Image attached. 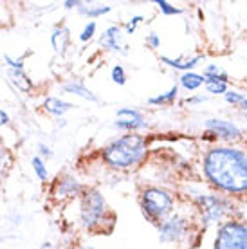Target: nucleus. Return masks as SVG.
Returning <instances> with one entry per match:
<instances>
[{
    "label": "nucleus",
    "mask_w": 247,
    "mask_h": 249,
    "mask_svg": "<svg viewBox=\"0 0 247 249\" xmlns=\"http://www.w3.org/2000/svg\"><path fill=\"white\" fill-rule=\"evenodd\" d=\"M213 249H247V224L236 218L218 226Z\"/></svg>",
    "instance_id": "6"
},
{
    "label": "nucleus",
    "mask_w": 247,
    "mask_h": 249,
    "mask_svg": "<svg viewBox=\"0 0 247 249\" xmlns=\"http://www.w3.org/2000/svg\"><path fill=\"white\" fill-rule=\"evenodd\" d=\"M76 249H98V248H92V246H80V248H76Z\"/></svg>",
    "instance_id": "36"
},
{
    "label": "nucleus",
    "mask_w": 247,
    "mask_h": 249,
    "mask_svg": "<svg viewBox=\"0 0 247 249\" xmlns=\"http://www.w3.org/2000/svg\"><path fill=\"white\" fill-rule=\"evenodd\" d=\"M206 101H208V96L202 94V96H192V98H188L186 103L188 105H200V103H206Z\"/></svg>",
    "instance_id": "29"
},
{
    "label": "nucleus",
    "mask_w": 247,
    "mask_h": 249,
    "mask_svg": "<svg viewBox=\"0 0 247 249\" xmlns=\"http://www.w3.org/2000/svg\"><path fill=\"white\" fill-rule=\"evenodd\" d=\"M4 60H6L7 62V65H9V67L11 69H22V62H20V60H13L11 56H4Z\"/></svg>",
    "instance_id": "30"
},
{
    "label": "nucleus",
    "mask_w": 247,
    "mask_h": 249,
    "mask_svg": "<svg viewBox=\"0 0 247 249\" xmlns=\"http://www.w3.org/2000/svg\"><path fill=\"white\" fill-rule=\"evenodd\" d=\"M33 162V170H35V174H36V177L40 179V181H47L49 179V172H47V166H45V162L42 161V157L35 156L31 159Z\"/></svg>",
    "instance_id": "22"
},
{
    "label": "nucleus",
    "mask_w": 247,
    "mask_h": 249,
    "mask_svg": "<svg viewBox=\"0 0 247 249\" xmlns=\"http://www.w3.org/2000/svg\"><path fill=\"white\" fill-rule=\"evenodd\" d=\"M43 108L49 114L56 116V118H62L63 114L69 112V110L72 108V103L63 101V100H60V98H47V100L43 101Z\"/></svg>",
    "instance_id": "15"
},
{
    "label": "nucleus",
    "mask_w": 247,
    "mask_h": 249,
    "mask_svg": "<svg viewBox=\"0 0 247 249\" xmlns=\"http://www.w3.org/2000/svg\"><path fill=\"white\" fill-rule=\"evenodd\" d=\"M110 78L116 85H119V87H123L124 83H126V72H124V69L121 67V65H114V67H112Z\"/></svg>",
    "instance_id": "25"
},
{
    "label": "nucleus",
    "mask_w": 247,
    "mask_h": 249,
    "mask_svg": "<svg viewBox=\"0 0 247 249\" xmlns=\"http://www.w3.org/2000/svg\"><path fill=\"white\" fill-rule=\"evenodd\" d=\"M123 29L119 25H110L106 27L105 33L99 38V44L103 45L105 49L112 51V53H121V54H126V45L123 42Z\"/></svg>",
    "instance_id": "10"
},
{
    "label": "nucleus",
    "mask_w": 247,
    "mask_h": 249,
    "mask_svg": "<svg viewBox=\"0 0 247 249\" xmlns=\"http://www.w3.org/2000/svg\"><path fill=\"white\" fill-rule=\"evenodd\" d=\"M204 83H206L204 76L200 74V72H195V71H192V72H182L179 78V85L184 90H188V92L198 90Z\"/></svg>",
    "instance_id": "13"
},
{
    "label": "nucleus",
    "mask_w": 247,
    "mask_h": 249,
    "mask_svg": "<svg viewBox=\"0 0 247 249\" xmlns=\"http://www.w3.org/2000/svg\"><path fill=\"white\" fill-rule=\"evenodd\" d=\"M146 44L150 49H159L161 47V36L157 33H148L146 35Z\"/></svg>",
    "instance_id": "28"
},
{
    "label": "nucleus",
    "mask_w": 247,
    "mask_h": 249,
    "mask_svg": "<svg viewBox=\"0 0 247 249\" xmlns=\"http://www.w3.org/2000/svg\"><path fill=\"white\" fill-rule=\"evenodd\" d=\"M155 6L159 7V11H161L162 15H166V17H175V15H180V13H182L180 7L172 6L166 0H155Z\"/></svg>",
    "instance_id": "24"
},
{
    "label": "nucleus",
    "mask_w": 247,
    "mask_h": 249,
    "mask_svg": "<svg viewBox=\"0 0 247 249\" xmlns=\"http://www.w3.org/2000/svg\"><path fill=\"white\" fill-rule=\"evenodd\" d=\"M193 200H195V206H197L200 224L204 228L222 226L224 222H228L229 217L235 212V204L231 202L229 197H226L222 193L200 192L193 197Z\"/></svg>",
    "instance_id": "3"
},
{
    "label": "nucleus",
    "mask_w": 247,
    "mask_h": 249,
    "mask_svg": "<svg viewBox=\"0 0 247 249\" xmlns=\"http://www.w3.org/2000/svg\"><path fill=\"white\" fill-rule=\"evenodd\" d=\"M244 118H246V121H247V114H244Z\"/></svg>",
    "instance_id": "37"
},
{
    "label": "nucleus",
    "mask_w": 247,
    "mask_h": 249,
    "mask_svg": "<svg viewBox=\"0 0 247 249\" xmlns=\"http://www.w3.org/2000/svg\"><path fill=\"white\" fill-rule=\"evenodd\" d=\"M177 96H179V85H173L168 92H162L159 94V96H154V98H150L148 100V105H170V103H173V101L177 100Z\"/></svg>",
    "instance_id": "20"
},
{
    "label": "nucleus",
    "mask_w": 247,
    "mask_h": 249,
    "mask_svg": "<svg viewBox=\"0 0 247 249\" xmlns=\"http://www.w3.org/2000/svg\"><path fill=\"white\" fill-rule=\"evenodd\" d=\"M206 81H222V83H229V76L218 63H206L204 71H202Z\"/></svg>",
    "instance_id": "17"
},
{
    "label": "nucleus",
    "mask_w": 247,
    "mask_h": 249,
    "mask_svg": "<svg viewBox=\"0 0 247 249\" xmlns=\"http://www.w3.org/2000/svg\"><path fill=\"white\" fill-rule=\"evenodd\" d=\"M106 215H108V204L98 190H88L83 193L80 208V220L83 228L90 231L99 230L106 222Z\"/></svg>",
    "instance_id": "5"
},
{
    "label": "nucleus",
    "mask_w": 247,
    "mask_h": 249,
    "mask_svg": "<svg viewBox=\"0 0 247 249\" xmlns=\"http://www.w3.org/2000/svg\"><path fill=\"white\" fill-rule=\"evenodd\" d=\"M40 249H54V248H53V244L47 242V244H43V246H42V248H40Z\"/></svg>",
    "instance_id": "35"
},
{
    "label": "nucleus",
    "mask_w": 247,
    "mask_h": 249,
    "mask_svg": "<svg viewBox=\"0 0 247 249\" xmlns=\"http://www.w3.org/2000/svg\"><path fill=\"white\" fill-rule=\"evenodd\" d=\"M65 124H67V123H65V119H63V118H58V126H65Z\"/></svg>",
    "instance_id": "34"
},
{
    "label": "nucleus",
    "mask_w": 247,
    "mask_h": 249,
    "mask_svg": "<svg viewBox=\"0 0 247 249\" xmlns=\"http://www.w3.org/2000/svg\"><path fill=\"white\" fill-rule=\"evenodd\" d=\"M206 132H210L224 143H233L242 137V128L236 123L224 118H210L204 121Z\"/></svg>",
    "instance_id": "8"
},
{
    "label": "nucleus",
    "mask_w": 247,
    "mask_h": 249,
    "mask_svg": "<svg viewBox=\"0 0 247 249\" xmlns=\"http://www.w3.org/2000/svg\"><path fill=\"white\" fill-rule=\"evenodd\" d=\"M246 94H242L240 90H228V92L224 94V100H226V103H229V105L233 107H242V103L246 101Z\"/></svg>",
    "instance_id": "23"
},
{
    "label": "nucleus",
    "mask_w": 247,
    "mask_h": 249,
    "mask_svg": "<svg viewBox=\"0 0 247 249\" xmlns=\"http://www.w3.org/2000/svg\"><path fill=\"white\" fill-rule=\"evenodd\" d=\"M94 33H96V22H88V24L83 27V31H81L80 40L81 42H88V40L94 36Z\"/></svg>",
    "instance_id": "27"
},
{
    "label": "nucleus",
    "mask_w": 247,
    "mask_h": 249,
    "mask_svg": "<svg viewBox=\"0 0 247 249\" xmlns=\"http://www.w3.org/2000/svg\"><path fill=\"white\" fill-rule=\"evenodd\" d=\"M206 92L211 96H224L229 90V83H222V81H206L204 83Z\"/></svg>",
    "instance_id": "21"
},
{
    "label": "nucleus",
    "mask_w": 247,
    "mask_h": 249,
    "mask_svg": "<svg viewBox=\"0 0 247 249\" xmlns=\"http://www.w3.org/2000/svg\"><path fill=\"white\" fill-rule=\"evenodd\" d=\"M112 7L110 6H94V4H87V2H81L80 6H78V11L87 17V18H90L94 22V18H99V17H103L106 13H110Z\"/></svg>",
    "instance_id": "18"
},
{
    "label": "nucleus",
    "mask_w": 247,
    "mask_h": 249,
    "mask_svg": "<svg viewBox=\"0 0 247 249\" xmlns=\"http://www.w3.org/2000/svg\"><path fill=\"white\" fill-rule=\"evenodd\" d=\"M38 152H40V156L53 157V152H51V148H49V146H45V144H38Z\"/></svg>",
    "instance_id": "31"
},
{
    "label": "nucleus",
    "mask_w": 247,
    "mask_h": 249,
    "mask_svg": "<svg viewBox=\"0 0 247 249\" xmlns=\"http://www.w3.org/2000/svg\"><path fill=\"white\" fill-rule=\"evenodd\" d=\"M63 92L80 96V98H83L87 101H92V103H98L99 101L98 96L87 87L83 81H67V83H63Z\"/></svg>",
    "instance_id": "12"
},
{
    "label": "nucleus",
    "mask_w": 247,
    "mask_h": 249,
    "mask_svg": "<svg viewBox=\"0 0 247 249\" xmlns=\"http://www.w3.org/2000/svg\"><path fill=\"white\" fill-rule=\"evenodd\" d=\"M146 156V141L139 134H126L114 139L103 148V159L108 166L126 170L136 166Z\"/></svg>",
    "instance_id": "2"
},
{
    "label": "nucleus",
    "mask_w": 247,
    "mask_h": 249,
    "mask_svg": "<svg viewBox=\"0 0 247 249\" xmlns=\"http://www.w3.org/2000/svg\"><path fill=\"white\" fill-rule=\"evenodd\" d=\"M202 174L213 190L226 197L247 193V152L238 146L218 144L202 157Z\"/></svg>",
    "instance_id": "1"
},
{
    "label": "nucleus",
    "mask_w": 247,
    "mask_h": 249,
    "mask_svg": "<svg viewBox=\"0 0 247 249\" xmlns=\"http://www.w3.org/2000/svg\"><path fill=\"white\" fill-rule=\"evenodd\" d=\"M142 22V17L141 15H136V17H132V18L124 24V33L126 35H132V33H136V29H137V25L141 24Z\"/></svg>",
    "instance_id": "26"
},
{
    "label": "nucleus",
    "mask_w": 247,
    "mask_h": 249,
    "mask_svg": "<svg viewBox=\"0 0 247 249\" xmlns=\"http://www.w3.org/2000/svg\"><path fill=\"white\" fill-rule=\"evenodd\" d=\"M192 231V222L184 215H170L159 224V240L161 242H182Z\"/></svg>",
    "instance_id": "7"
},
{
    "label": "nucleus",
    "mask_w": 247,
    "mask_h": 249,
    "mask_svg": "<svg viewBox=\"0 0 247 249\" xmlns=\"http://www.w3.org/2000/svg\"><path fill=\"white\" fill-rule=\"evenodd\" d=\"M9 80L13 81V85L22 90V92H27V90H31L33 83L31 80L25 76V72L22 69H9Z\"/></svg>",
    "instance_id": "19"
},
{
    "label": "nucleus",
    "mask_w": 247,
    "mask_h": 249,
    "mask_svg": "<svg viewBox=\"0 0 247 249\" xmlns=\"http://www.w3.org/2000/svg\"><path fill=\"white\" fill-rule=\"evenodd\" d=\"M118 119L114 121V126L116 128H121V130H128L130 134L136 130H144L148 123L137 108H130V107H123L116 112Z\"/></svg>",
    "instance_id": "9"
},
{
    "label": "nucleus",
    "mask_w": 247,
    "mask_h": 249,
    "mask_svg": "<svg viewBox=\"0 0 247 249\" xmlns=\"http://www.w3.org/2000/svg\"><path fill=\"white\" fill-rule=\"evenodd\" d=\"M161 62L168 67L175 69V71H180V72H192L193 69L200 65V62H204V56L202 54H197V56L192 58H170V56H161Z\"/></svg>",
    "instance_id": "11"
},
{
    "label": "nucleus",
    "mask_w": 247,
    "mask_h": 249,
    "mask_svg": "<svg viewBox=\"0 0 247 249\" xmlns=\"http://www.w3.org/2000/svg\"><path fill=\"white\" fill-rule=\"evenodd\" d=\"M80 190H81V184L78 182V179L72 177V175H69V177H63V179L58 181L56 193H58V197H67V195H78Z\"/></svg>",
    "instance_id": "16"
},
{
    "label": "nucleus",
    "mask_w": 247,
    "mask_h": 249,
    "mask_svg": "<svg viewBox=\"0 0 247 249\" xmlns=\"http://www.w3.org/2000/svg\"><path fill=\"white\" fill-rule=\"evenodd\" d=\"M80 4H81L80 0H76V2H72V0H67V2H65V9H72V7H78Z\"/></svg>",
    "instance_id": "33"
},
{
    "label": "nucleus",
    "mask_w": 247,
    "mask_h": 249,
    "mask_svg": "<svg viewBox=\"0 0 247 249\" xmlns=\"http://www.w3.org/2000/svg\"><path fill=\"white\" fill-rule=\"evenodd\" d=\"M141 208L144 217L154 224H161L173 212L172 193L162 188H144L141 193Z\"/></svg>",
    "instance_id": "4"
},
{
    "label": "nucleus",
    "mask_w": 247,
    "mask_h": 249,
    "mask_svg": "<svg viewBox=\"0 0 247 249\" xmlns=\"http://www.w3.org/2000/svg\"><path fill=\"white\" fill-rule=\"evenodd\" d=\"M7 123H9V116L0 108V126H2V124H7Z\"/></svg>",
    "instance_id": "32"
},
{
    "label": "nucleus",
    "mask_w": 247,
    "mask_h": 249,
    "mask_svg": "<svg viewBox=\"0 0 247 249\" xmlns=\"http://www.w3.org/2000/svg\"><path fill=\"white\" fill-rule=\"evenodd\" d=\"M69 42H71V33H69L67 27H56L53 35H51V44H53V49L56 53L63 54L65 49H67Z\"/></svg>",
    "instance_id": "14"
}]
</instances>
